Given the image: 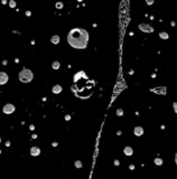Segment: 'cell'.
Wrapping results in <instances>:
<instances>
[{
    "label": "cell",
    "mask_w": 177,
    "mask_h": 179,
    "mask_svg": "<svg viewBox=\"0 0 177 179\" xmlns=\"http://www.w3.org/2000/svg\"><path fill=\"white\" fill-rule=\"evenodd\" d=\"M56 8H57V9H62L63 4H62V2H57V4H56Z\"/></svg>",
    "instance_id": "ac0fdd59"
},
{
    "label": "cell",
    "mask_w": 177,
    "mask_h": 179,
    "mask_svg": "<svg viewBox=\"0 0 177 179\" xmlns=\"http://www.w3.org/2000/svg\"><path fill=\"white\" fill-rule=\"evenodd\" d=\"M39 153H41V149H39L38 147H31L30 154H31L33 157H37V156H39Z\"/></svg>",
    "instance_id": "ba28073f"
},
{
    "label": "cell",
    "mask_w": 177,
    "mask_h": 179,
    "mask_svg": "<svg viewBox=\"0 0 177 179\" xmlns=\"http://www.w3.org/2000/svg\"><path fill=\"white\" fill-rule=\"evenodd\" d=\"M2 112L5 114H11L15 112V105L14 104H10V103H8L6 105L4 106V109H2Z\"/></svg>",
    "instance_id": "277c9868"
},
{
    "label": "cell",
    "mask_w": 177,
    "mask_h": 179,
    "mask_svg": "<svg viewBox=\"0 0 177 179\" xmlns=\"http://www.w3.org/2000/svg\"><path fill=\"white\" fill-rule=\"evenodd\" d=\"M52 91L54 94H59V93L62 92V86H61V85H55V86H53Z\"/></svg>",
    "instance_id": "30bf717a"
},
{
    "label": "cell",
    "mask_w": 177,
    "mask_h": 179,
    "mask_svg": "<svg viewBox=\"0 0 177 179\" xmlns=\"http://www.w3.org/2000/svg\"><path fill=\"white\" fill-rule=\"evenodd\" d=\"M67 41L73 48L85 49L88 41V33L83 28H74L67 35Z\"/></svg>",
    "instance_id": "7a4b0ae2"
},
{
    "label": "cell",
    "mask_w": 177,
    "mask_h": 179,
    "mask_svg": "<svg viewBox=\"0 0 177 179\" xmlns=\"http://www.w3.org/2000/svg\"><path fill=\"white\" fill-rule=\"evenodd\" d=\"M123 152H125V156H131L133 153V150L131 147H125V149H123Z\"/></svg>",
    "instance_id": "8fae6325"
},
{
    "label": "cell",
    "mask_w": 177,
    "mask_h": 179,
    "mask_svg": "<svg viewBox=\"0 0 177 179\" xmlns=\"http://www.w3.org/2000/svg\"><path fill=\"white\" fill-rule=\"evenodd\" d=\"M151 91L156 93V94H161V95H165L166 94V87L165 86H159V87H155L152 88Z\"/></svg>",
    "instance_id": "8992f818"
},
{
    "label": "cell",
    "mask_w": 177,
    "mask_h": 179,
    "mask_svg": "<svg viewBox=\"0 0 177 179\" xmlns=\"http://www.w3.org/2000/svg\"><path fill=\"white\" fill-rule=\"evenodd\" d=\"M175 162H176V164H177V152H176V156H175Z\"/></svg>",
    "instance_id": "7402d4cb"
},
{
    "label": "cell",
    "mask_w": 177,
    "mask_h": 179,
    "mask_svg": "<svg viewBox=\"0 0 177 179\" xmlns=\"http://www.w3.org/2000/svg\"><path fill=\"white\" fill-rule=\"evenodd\" d=\"M159 37H160V38H161V39H168V34L167 33H160L159 34Z\"/></svg>",
    "instance_id": "5bb4252c"
},
{
    "label": "cell",
    "mask_w": 177,
    "mask_h": 179,
    "mask_svg": "<svg viewBox=\"0 0 177 179\" xmlns=\"http://www.w3.org/2000/svg\"><path fill=\"white\" fill-rule=\"evenodd\" d=\"M122 114H123V111H122L121 109L117 110V115H122Z\"/></svg>",
    "instance_id": "d6986e66"
},
{
    "label": "cell",
    "mask_w": 177,
    "mask_h": 179,
    "mask_svg": "<svg viewBox=\"0 0 177 179\" xmlns=\"http://www.w3.org/2000/svg\"><path fill=\"white\" fill-rule=\"evenodd\" d=\"M75 167L76 168H81L82 167V162L80 160H78V161H75Z\"/></svg>",
    "instance_id": "2e32d148"
},
{
    "label": "cell",
    "mask_w": 177,
    "mask_h": 179,
    "mask_svg": "<svg viewBox=\"0 0 177 179\" xmlns=\"http://www.w3.org/2000/svg\"><path fill=\"white\" fill-rule=\"evenodd\" d=\"M7 82H8V75H7V73L1 72V73H0V84L5 85Z\"/></svg>",
    "instance_id": "52a82bcc"
},
{
    "label": "cell",
    "mask_w": 177,
    "mask_h": 179,
    "mask_svg": "<svg viewBox=\"0 0 177 179\" xmlns=\"http://www.w3.org/2000/svg\"><path fill=\"white\" fill-rule=\"evenodd\" d=\"M78 1H81V0H78Z\"/></svg>",
    "instance_id": "603a6c76"
},
{
    "label": "cell",
    "mask_w": 177,
    "mask_h": 179,
    "mask_svg": "<svg viewBox=\"0 0 177 179\" xmlns=\"http://www.w3.org/2000/svg\"><path fill=\"white\" fill-rule=\"evenodd\" d=\"M59 66H61V64H59V62H57V61H55V62L52 64V67L54 68V70H58Z\"/></svg>",
    "instance_id": "4fadbf2b"
},
{
    "label": "cell",
    "mask_w": 177,
    "mask_h": 179,
    "mask_svg": "<svg viewBox=\"0 0 177 179\" xmlns=\"http://www.w3.org/2000/svg\"><path fill=\"white\" fill-rule=\"evenodd\" d=\"M146 4L150 6V5H152V4H154V0H146Z\"/></svg>",
    "instance_id": "44dd1931"
},
{
    "label": "cell",
    "mask_w": 177,
    "mask_h": 179,
    "mask_svg": "<svg viewBox=\"0 0 177 179\" xmlns=\"http://www.w3.org/2000/svg\"><path fill=\"white\" fill-rule=\"evenodd\" d=\"M173 107H174V111H175V112H176V114H177V102H174Z\"/></svg>",
    "instance_id": "ffe728a7"
},
{
    "label": "cell",
    "mask_w": 177,
    "mask_h": 179,
    "mask_svg": "<svg viewBox=\"0 0 177 179\" xmlns=\"http://www.w3.org/2000/svg\"><path fill=\"white\" fill-rule=\"evenodd\" d=\"M9 6H10L11 8L16 7V2H15V1H14V0H10V1H9Z\"/></svg>",
    "instance_id": "e0dca14e"
},
{
    "label": "cell",
    "mask_w": 177,
    "mask_h": 179,
    "mask_svg": "<svg viewBox=\"0 0 177 179\" xmlns=\"http://www.w3.org/2000/svg\"><path fill=\"white\" fill-rule=\"evenodd\" d=\"M155 164H157V166H161V164H162V159H160V158H156V159H155Z\"/></svg>",
    "instance_id": "9a60e30c"
},
{
    "label": "cell",
    "mask_w": 177,
    "mask_h": 179,
    "mask_svg": "<svg viewBox=\"0 0 177 179\" xmlns=\"http://www.w3.org/2000/svg\"><path fill=\"white\" fill-rule=\"evenodd\" d=\"M133 133H135L137 137H140V135L144 134V129L141 128V127H136L135 130H133Z\"/></svg>",
    "instance_id": "9c48e42d"
},
{
    "label": "cell",
    "mask_w": 177,
    "mask_h": 179,
    "mask_svg": "<svg viewBox=\"0 0 177 179\" xmlns=\"http://www.w3.org/2000/svg\"><path fill=\"white\" fill-rule=\"evenodd\" d=\"M139 29L141 31H144V33H152L154 31V28L150 25H148V24H140L139 25Z\"/></svg>",
    "instance_id": "5b68a950"
},
{
    "label": "cell",
    "mask_w": 177,
    "mask_h": 179,
    "mask_svg": "<svg viewBox=\"0 0 177 179\" xmlns=\"http://www.w3.org/2000/svg\"><path fill=\"white\" fill-rule=\"evenodd\" d=\"M94 83L84 72H78L74 76V84L72 85V91L74 94L81 97V99H88L92 95Z\"/></svg>",
    "instance_id": "6da1fadb"
},
{
    "label": "cell",
    "mask_w": 177,
    "mask_h": 179,
    "mask_svg": "<svg viewBox=\"0 0 177 179\" xmlns=\"http://www.w3.org/2000/svg\"><path fill=\"white\" fill-rule=\"evenodd\" d=\"M33 77H34L33 72L30 70H28V68H24V70H21L18 74L19 81L22 82V83H29L30 81L33 80Z\"/></svg>",
    "instance_id": "3957f363"
},
{
    "label": "cell",
    "mask_w": 177,
    "mask_h": 179,
    "mask_svg": "<svg viewBox=\"0 0 177 179\" xmlns=\"http://www.w3.org/2000/svg\"><path fill=\"white\" fill-rule=\"evenodd\" d=\"M51 41H52V44H54V45L58 44V43H59V36H58V35H54V36H52Z\"/></svg>",
    "instance_id": "7c38bea8"
}]
</instances>
